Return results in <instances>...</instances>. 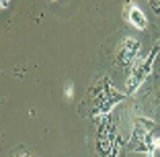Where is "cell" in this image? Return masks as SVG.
Instances as JSON below:
<instances>
[{
  "instance_id": "5",
  "label": "cell",
  "mask_w": 160,
  "mask_h": 157,
  "mask_svg": "<svg viewBox=\"0 0 160 157\" xmlns=\"http://www.w3.org/2000/svg\"><path fill=\"white\" fill-rule=\"evenodd\" d=\"M138 57H140V41L136 37H125L117 49V55H115L117 67H121V69L129 67L132 69V65L138 61Z\"/></svg>"
},
{
  "instance_id": "1",
  "label": "cell",
  "mask_w": 160,
  "mask_h": 157,
  "mask_svg": "<svg viewBox=\"0 0 160 157\" xmlns=\"http://www.w3.org/2000/svg\"><path fill=\"white\" fill-rule=\"evenodd\" d=\"M90 92H92V104H94L92 116H101V118L111 114L113 106L123 100V94L119 90H115L109 80H101Z\"/></svg>"
},
{
  "instance_id": "3",
  "label": "cell",
  "mask_w": 160,
  "mask_h": 157,
  "mask_svg": "<svg viewBox=\"0 0 160 157\" xmlns=\"http://www.w3.org/2000/svg\"><path fill=\"white\" fill-rule=\"evenodd\" d=\"M156 57H158V49H152L144 59H138L136 63L132 65L129 76H127V82H125V92L127 94L138 92V88L146 82V78L150 76V72H152V65H154Z\"/></svg>"
},
{
  "instance_id": "4",
  "label": "cell",
  "mask_w": 160,
  "mask_h": 157,
  "mask_svg": "<svg viewBox=\"0 0 160 157\" xmlns=\"http://www.w3.org/2000/svg\"><path fill=\"white\" fill-rule=\"evenodd\" d=\"M117 141V135H115V120L111 114L103 116L99 122V135H97V149L103 157H109L113 151V145Z\"/></svg>"
},
{
  "instance_id": "8",
  "label": "cell",
  "mask_w": 160,
  "mask_h": 157,
  "mask_svg": "<svg viewBox=\"0 0 160 157\" xmlns=\"http://www.w3.org/2000/svg\"><path fill=\"white\" fill-rule=\"evenodd\" d=\"M8 4H10V0H0V8H2V10L8 8Z\"/></svg>"
},
{
  "instance_id": "2",
  "label": "cell",
  "mask_w": 160,
  "mask_h": 157,
  "mask_svg": "<svg viewBox=\"0 0 160 157\" xmlns=\"http://www.w3.org/2000/svg\"><path fill=\"white\" fill-rule=\"evenodd\" d=\"M132 149L140 153H146V157H154L160 149V137H154L152 122L146 118H138L132 133Z\"/></svg>"
},
{
  "instance_id": "6",
  "label": "cell",
  "mask_w": 160,
  "mask_h": 157,
  "mask_svg": "<svg viewBox=\"0 0 160 157\" xmlns=\"http://www.w3.org/2000/svg\"><path fill=\"white\" fill-rule=\"evenodd\" d=\"M125 19H127V23L132 25V27H136L138 31H144V29L148 27V19H146V14H144V10H142L140 6H136L132 0L125 2Z\"/></svg>"
},
{
  "instance_id": "7",
  "label": "cell",
  "mask_w": 160,
  "mask_h": 157,
  "mask_svg": "<svg viewBox=\"0 0 160 157\" xmlns=\"http://www.w3.org/2000/svg\"><path fill=\"white\" fill-rule=\"evenodd\" d=\"M64 94H66V98H72V94H74V86H72L70 82H66V88H64Z\"/></svg>"
}]
</instances>
